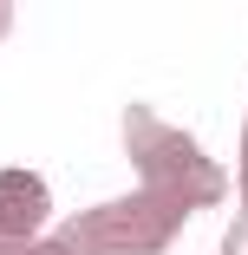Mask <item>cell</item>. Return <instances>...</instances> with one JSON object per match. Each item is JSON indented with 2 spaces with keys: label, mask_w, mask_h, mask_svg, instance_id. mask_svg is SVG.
Instances as JSON below:
<instances>
[{
  "label": "cell",
  "mask_w": 248,
  "mask_h": 255,
  "mask_svg": "<svg viewBox=\"0 0 248 255\" xmlns=\"http://www.w3.org/2000/svg\"><path fill=\"white\" fill-rule=\"evenodd\" d=\"M39 216H46V190H39V177L7 170V177H0V229H7V236H26Z\"/></svg>",
  "instance_id": "1"
},
{
  "label": "cell",
  "mask_w": 248,
  "mask_h": 255,
  "mask_svg": "<svg viewBox=\"0 0 248 255\" xmlns=\"http://www.w3.org/2000/svg\"><path fill=\"white\" fill-rule=\"evenodd\" d=\"M242 177H248V170H242Z\"/></svg>",
  "instance_id": "2"
}]
</instances>
